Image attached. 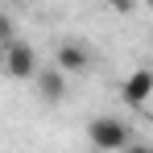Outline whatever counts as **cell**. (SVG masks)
Masks as SVG:
<instances>
[{"mask_svg":"<svg viewBox=\"0 0 153 153\" xmlns=\"http://www.w3.org/2000/svg\"><path fill=\"white\" fill-rule=\"evenodd\" d=\"M33 83H37V95H42L46 103H62L66 100V75H58L54 66H37Z\"/></svg>","mask_w":153,"mask_h":153,"instance_id":"5","label":"cell"},{"mask_svg":"<svg viewBox=\"0 0 153 153\" xmlns=\"http://www.w3.org/2000/svg\"><path fill=\"white\" fill-rule=\"evenodd\" d=\"M87 141L100 153H124L132 145V128L120 120V116H95L87 124Z\"/></svg>","mask_w":153,"mask_h":153,"instance_id":"1","label":"cell"},{"mask_svg":"<svg viewBox=\"0 0 153 153\" xmlns=\"http://www.w3.org/2000/svg\"><path fill=\"white\" fill-rule=\"evenodd\" d=\"M149 95H153V71L149 66H137V71L120 83V100H124L132 112H141V108L149 103Z\"/></svg>","mask_w":153,"mask_h":153,"instance_id":"4","label":"cell"},{"mask_svg":"<svg viewBox=\"0 0 153 153\" xmlns=\"http://www.w3.org/2000/svg\"><path fill=\"white\" fill-rule=\"evenodd\" d=\"M91 62H95V54H91V46H83V42H62L54 50V71L58 75H87Z\"/></svg>","mask_w":153,"mask_h":153,"instance_id":"3","label":"cell"},{"mask_svg":"<svg viewBox=\"0 0 153 153\" xmlns=\"http://www.w3.org/2000/svg\"><path fill=\"white\" fill-rule=\"evenodd\" d=\"M13 37H17V25H13V17H8V13L0 8V46H8Z\"/></svg>","mask_w":153,"mask_h":153,"instance_id":"6","label":"cell"},{"mask_svg":"<svg viewBox=\"0 0 153 153\" xmlns=\"http://www.w3.org/2000/svg\"><path fill=\"white\" fill-rule=\"evenodd\" d=\"M124 153H153V149H149V145H141V141H132V145H128Z\"/></svg>","mask_w":153,"mask_h":153,"instance_id":"7","label":"cell"},{"mask_svg":"<svg viewBox=\"0 0 153 153\" xmlns=\"http://www.w3.org/2000/svg\"><path fill=\"white\" fill-rule=\"evenodd\" d=\"M0 75L4 79H33L37 75V50L21 37H13L8 46H0Z\"/></svg>","mask_w":153,"mask_h":153,"instance_id":"2","label":"cell"}]
</instances>
